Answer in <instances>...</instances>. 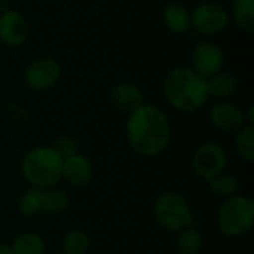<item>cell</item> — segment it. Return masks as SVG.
<instances>
[{"mask_svg": "<svg viewBox=\"0 0 254 254\" xmlns=\"http://www.w3.org/2000/svg\"><path fill=\"white\" fill-rule=\"evenodd\" d=\"M217 229L228 238L249 234L254 226V201L244 195H235L223 201L216 214Z\"/></svg>", "mask_w": 254, "mask_h": 254, "instance_id": "cell-4", "label": "cell"}, {"mask_svg": "<svg viewBox=\"0 0 254 254\" xmlns=\"http://www.w3.org/2000/svg\"><path fill=\"white\" fill-rule=\"evenodd\" d=\"M0 254H12L10 246L9 244H4L3 241H0Z\"/></svg>", "mask_w": 254, "mask_h": 254, "instance_id": "cell-27", "label": "cell"}, {"mask_svg": "<svg viewBox=\"0 0 254 254\" xmlns=\"http://www.w3.org/2000/svg\"><path fill=\"white\" fill-rule=\"evenodd\" d=\"M210 121L220 132H237L243 125H246L243 109L228 100H222L211 107Z\"/></svg>", "mask_w": 254, "mask_h": 254, "instance_id": "cell-11", "label": "cell"}, {"mask_svg": "<svg viewBox=\"0 0 254 254\" xmlns=\"http://www.w3.org/2000/svg\"><path fill=\"white\" fill-rule=\"evenodd\" d=\"M12 254H45V241L39 234H19L10 244Z\"/></svg>", "mask_w": 254, "mask_h": 254, "instance_id": "cell-18", "label": "cell"}, {"mask_svg": "<svg viewBox=\"0 0 254 254\" xmlns=\"http://www.w3.org/2000/svg\"><path fill=\"white\" fill-rule=\"evenodd\" d=\"M63 159L51 146H36L21 161L24 180L37 189H48L61 182Z\"/></svg>", "mask_w": 254, "mask_h": 254, "instance_id": "cell-3", "label": "cell"}, {"mask_svg": "<svg viewBox=\"0 0 254 254\" xmlns=\"http://www.w3.org/2000/svg\"><path fill=\"white\" fill-rule=\"evenodd\" d=\"M52 254H64L63 252H57V253H52Z\"/></svg>", "mask_w": 254, "mask_h": 254, "instance_id": "cell-28", "label": "cell"}, {"mask_svg": "<svg viewBox=\"0 0 254 254\" xmlns=\"http://www.w3.org/2000/svg\"><path fill=\"white\" fill-rule=\"evenodd\" d=\"M210 188L213 190V193L222 199H228L232 198L235 195H238L240 190V182L235 176L228 174V173H222L217 177L211 179L210 182Z\"/></svg>", "mask_w": 254, "mask_h": 254, "instance_id": "cell-21", "label": "cell"}, {"mask_svg": "<svg viewBox=\"0 0 254 254\" xmlns=\"http://www.w3.org/2000/svg\"><path fill=\"white\" fill-rule=\"evenodd\" d=\"M127 140L131 149L141 156L162 153L171 141V124L167 113L155 104L144 103L131 112L127 119Z\"/></svg>", "mask_w": 254, "mask_h": 254, "instance_id": "cell-1", "label": "cell"}, {"mask_svg": "<svg viewBox=\"0 0 254 254\" xmlns=\"http://www.w3.org/2000/svg\"><path fill=\"white\" fill-rule=\"evenodd\" d=\"M61 77V65L51 57H40L31 61L24 71V83L36 92L49 91Z\"/></svg>", "mask_w": 254, "mask_h": 254, "instance_id": "cell-8", "label": "cell"}, {"mask_svg": "<svg viewBox=\"0 0 254 254\" xmlns=\"http://www.w3.org/2000/svg\"><path fill=\"white\" fill-rule=\"evenodd\" d=\"M231 21L226 7L217 1H201L190 12V28L199 34H216Z\"/></svg>", "mask_w": 254, "mask_h": 254, "instance_id": "cell-7", "label": "cell"}, {"mask_svg": "<svg viewBox=\"0 0 254 254\" xmlns=\"http://www.w3.org/2000/svg\"><path fill=\"white\" fill-rule=\"evenodd\" d=\"M232 18L246 33L254 31V0H232Z\"/></svg>", "mask_w": 254, "mask_h": 254, "instance_id": "cell-19", "label": "cell"}, {"mask_svg": "<svg viewBox=\"0 0 254 254\" xmlns=\"http://www.w3.org/2000/svg\"><path fill=\"white\" fill-rule=\"evenodd\" d=\"M89 247H91V240L88 234L82 229H71L63 238L64 254H88Z\"/></svg>", "mask_w": 254, "mask_h": 254, "instance_id": "cell-20", "label": "cell"}, {"mask_svg": "<svg viewBox=\"0 0 254 254\" xmlns=\"http://www.w3.org/2000/svg\"><path fill=\"white\" fill-rule=\"evenodd\" d=\"M7 118L15 124V125H22L28 121V112L24 106L18 103H10L6 109Z\"/></svg>", "mask_w": 254, "mask_h": 254, "instance_id": "cell-25", "label": "cell"}, {"mask_svg": "<svg viewBox=\"0 0 254 254\" xmlns=\"http://www.w3.org/2000/svg\"><path fill=\"white\" fill-rule=\"evenodd\" d=\"M109 97H110V103L118 110L125 112L128 115L146 103L143 91L131 82H122V83L115 85L110 89Z\"/></svg>", "mask_w": 254, "mask_h": 254, "instance_id": "cell-13", "label": "cell"}, {"mask_svg": "<svg viewBox=\"0 0 254 254\" xmlns=\"http://www.w3.org/2000/svg\"><path fill=\"white\" fill-rule=\"evenodd\" d=\"M244 116H246V124H249V125H254V107L253 106H250V107H249L247 113L244 112Z\"/></svg>", "mask_w": 254, "mask_h": 254, "instance_id": "cell-26", "label": "cell"}, {"mask_svg": "<svg viewBox=\"0 0 254 254\" xmlns=\"http://www.w3.org/2000/svg\"><path fill=\"white\" fill-rule=\"evenodd\" d=\"M51 147L61 156V159L79 153V141L71 135H60Z\"/></svg>", "mask_w": 254, "mask_h": 254, "instance_id": "cell-24", "label": "cell"}, {"mask_svg": "<svg viewBox=\"0 0 254 254\" xmlns=\"http://www.w3.org/2000/svg\"><path fill=\"white\" fill-rule=\"evenodd\" d=\"M225 52L222 46L213 40H202L195 45L190 54V68L199 76L208 79L223 70Z\"/></svg>", "mask_w": 254, "mask_h": 254, "instance_id": "cell-9", "label": "cell"}, {"mask_svg": "<svg viewBox=\"0 0 254 254\" xmlns=\"http://www.w3.org/2000/svg\"><path fill=\"white\" fill-rule=\"evenodd\" d=\"M30 36V25L22 13L13 9L0 12V42L10 48L25 43Z\"/></svg>", "mask_w": 254, "mask_h": 254, "instance_id": "cell-10", "label": "cell"}, {"mask_svg": "<svg viewBox=\"0 0 254 254\" xmlns=\"http://www.w3.org/2000/svg\"><path fill=\"white\" fill-rule=\"evenodd\" d=\"M235 147L238 155L247 161H254V125H243L237 132H235Z\"/></svg>", "mask_w": 254, "mask_h": 254, "instance_id": "cell-23", "label": "cell"}, {"mask_svg": "<svg viewBox=\"0 0 254 254\" xmlns=\"http://www.w3.org/2000/svg\"><path fill=\"white\" fill-rule=\"evenodd\" d=\"M165 27L174 34H183L190 30V10L180 1H170L162 10Z\"/></svg>", "mask_w": 254, "mask_h": 254, "instance_id": "cell-14", "label": "cell"}, {"mask_svg": "<svg viewBox=\"0 0 254 254\" xmlns=\"http://www.w3.org/2000/svg\"><path fill=\"white\" fill-rule=\"evenodd\" d=\"M153 216L165 231L177 234L193 223V213L188 199L177 192H164L153 204Z\"/></svg>", "mask_w": 254, "mask_h": 254, "instance_id": "cell-5", "label": "cell"}, {"mask_svg": "<svg viewBox=\"0 0 254 254\" xmlns=\"http://www.w3.org/2000/svg\"><path fill=\"white\" fill-rule=\"evenodd\" d=\"M192 170L196 176L210 182L219 174L225 173L228 165V153L220 143L207 141L196 147L190 159Z\"/></svg>", "mask_w": 254, "mask_h": 254, "instance_id": "cell-6", "label": "cell"}, {"mask_svg": "<svg viewBox=\"0 0 254 254\" xmlns=\"http://www.w3.org/2000/svg\"><path fill=\"white\" fill-rule=\"evenodd\" d=\"M202 244L204 238L201 232L192 226L176 234V250L179 254H198Z\"/></svg>", "mask_w": 254, "mask_h": 254, "instance_id": "cell-17", "label": "cell"}, {"mask_svg": "<svg viewBox=\"0 0 254 254\" xmlns=\"http://www.w3.org/2000/svg\"><path fill=\"white\" fill-rule=\"evenodd\" d=\"M18 210L25 217H33L42 213V189L28 188L18 199Z\"/></svg>", "mask_w": 254, "mask_h": 254, "instance_id": "cell-22", "label": "cell"}, {"mask_svg": "<svg viewBox=\"0 0 254 254\" xmlns=\"http://www.w3.org/2000/svg\"><path fill=\"white\" fill-rule=\"evenodd\" d=\"M70 205L68 195L58 186L42 189V213L63 214Z\"/></svg>", "mask_w": 254, "mask_h": 254, "instance_id": "cell-16", "label": "cell"}, {"mask_svg": "<svg viewBox=\"0 0 254 254\" xmlns=\"http://www.w3.org/2000/svg\"><path fill=\"white\" fill-rule=\"evenodd\" d=\"M0 107H1V104H0Z\"/></svg>", "mask_w": 254, "mask_h": 254, "instance_id": "cell-29", "label": "cell"}, {"mask_svg": "<svg viewBox=\"0 0 254 254\" xmlns=\"http://www.w3.org/2000/svg\"><path fill=\"white\" fill-rule=\"evenodd\" d=\"M94 170L91 161L82 155L74 153L65 159H63V170H61V180H65L70 186L83 188L92 179Z\"/></svg>", "mask_w": 254, "mask_h": 254, "instance_id": "cell-12", "label": "cell"}, {"mask_svg": "<svg viewBox=\"0 0 254 254\" xmlns=\"http://www.w3.org/2000/svg\"><path fill=\"white\" fill-rule=\"evenodd\" d=\"M167 103L183 113H195L202 109L210 95L207 79L190 67H174L168 71L162 85Z\"/></svg>", "mask_w": 254, "mask_h": 254, "instance_id": "cell-2", "label": "cell"}, {"mask_svg": "<svg viewBox=\"0 0 254 254\" xmlns=\"http://www.w3.org/2000/svg\"><path fill=\"white\" fill-rule=\"evenodd\" d=\"M208 95L217 100H228L238 91V79L231 71L220 70L207 79Z\"/></svg>", "mask_w": 254, "mask_h": 254, "instance_id": "cell-15", "label": "cell"}]
</instances>
